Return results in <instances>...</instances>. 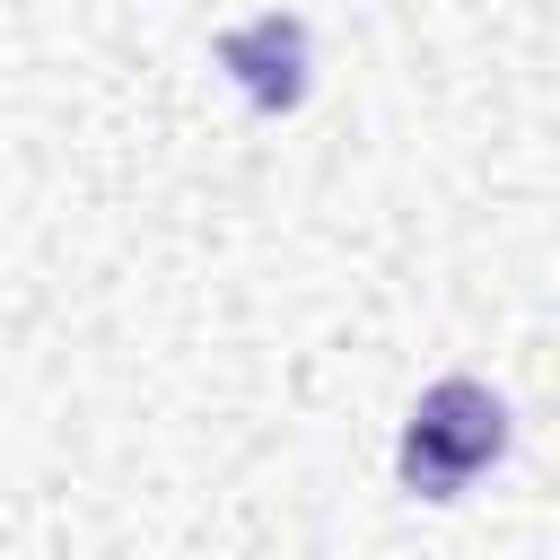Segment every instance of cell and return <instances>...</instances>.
I'll use <instances>...</instances> for the list:
<instances>
[{
	"label": "cell",
	"mask_w": 560,
	"mask_h": 560,
	"mask_svg": "<svg viewBox=\"0 0 560 560\" xmlns=\"http://www.w3.org/2000/svg\"><path fill=\"white\" fill-rule=\"evenodd\" d=\"M508 402L481 385V376H438L420 402H411V420H402V438H394V472H402V490L411 499H464L499 455H508Z\"/></svg>",
	"instance_id": "obj_1"
},
{
	"label": "cell",
	"mask_w": 560,
	"mask_h": 560,
	"mask_svg": "<svg viewBox=\"0 0 560 560\" xmlns=\"http://www.w3.org/2000/svg\"><path fill=\"white\" fill-rule=\"evenodd\" d=\"M219 61L236 70V88H245L262 114H289V105L306 96V26L280 18V9L228 26V35H219Z\"/></svg>",
	"instance_id": "obj_2"
}]
</instances>
